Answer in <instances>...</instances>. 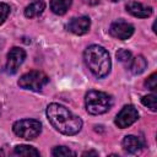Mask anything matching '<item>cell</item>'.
<instances>
[{
    "mask_svg": "<svg viewBox=\"0 0 157 157\" xmlns=\"http://www.w3.org/2000/svg\"><path fill=\"white\" fill-rule=\"evenodd\" d=\"M45 113L53 128L64 135H75L82 128V120L61 104L50 103Z\"/></svg>",
    "mask_w": 157,
    "mask_h": 157,
    "instance_id": "6da1fadb",
    "label": "cell"
},
{
    "mask_svg": "<svg viewBox=\"0 0 157 157\" xmlns=\"http://www.w3.org/2000/svg\"><path fill=\"white\" fill-rule=\"evenodd\" d=\"M83 59L90 71L96 77L102 78L109 74L112 67V61L108 52L103 47L98 44H92L87 47L83 53Z\"/></svg>",
    "mask_w": 157,
    "mask_h": 157,
    "instance_id": "7a4b0ae2",
    "label": "cell"
},
{
    "mask_svg": "<svg viewBox=\"0 0 157 157\" xmlns=\"http://www.w3.org/2000/svg\"><path fill=\"white\" fill-rule=\"evenodd\" d=\"M85 105L90 114H103L113 105V98L110 94L102 91H88L85 96Z\"/></svg>",
    "mask_w": 157,
    "mask_h": 157,
    "instance_id": "3957f363",
    "label": "cell"
},
{
    "mask_svg": "<svg viewBox=\"0 0 157 157\" xmlns=\"http://www.w3.org/2000/svg\"><path fill=\"white\" fill-rule=\"evenodd\" d=\"M48 82H49V77L43 71H38V70H32L29 72L23 74L17 81L21 88L29 91H40Z\"/></svg>",
    "mask_w": 157,
    "mask_h": 157,
    "instance_id": "277c9868",
    "label": "cell"
},
{
    "mask_svg": "<svg viewBox=\"0 0 157 157\" xmlns=\"http://www.w3.org/2000/svg\"><path fill=\"white\" fill-rule=\"evenodd\" d=\"M12 130L18 137L25 140H33L40 134L42 124L36 119H22L13 123Z\"/></svg>",
    "mask_w": 157,
    "mask_h": 157,
    "instance_id": "5b68a950",
    "label": "cell"
},
{
    "mask_svg": "<svg viewBox=\"0 0 157 157\" xmlns=\"http://www.w3.org/2000/svg\"><path fill=\"white\" fill-rule=\"evenodd\" d=\"M139 119V112L137 109L131 105V104H128V105H124L121 108V110L117 114L115 117V125L120 129H125L130 125H132L136 120Z\"/></svg>",
    "mask_w": 157,
    "mask_h": 157,
    "instance_id": "8992f818",
    "label": "cell"
},
{
    "mask_svg": "<svg viewBox=\"0 0 157 157\" xmlns=\"http://www.w3.org/2000/svg\"><path fill=\"white\" fill-rule=\"evenodd\" d=\"M26 59V52L20 48V47H13L10 49V52L7 53V59H6V65L5 69L9 74H15L18 67L21 66V64L25 61Z\"/></svg>",
    "mask_w": 157,
    "mask_h": 157,
    "instance_id": "52a82bcc",
    "label": "cell"
},
{
    "mask_svg": "<svg viewBox=\"0 0 157 157\" xmlns=\"http://www.w3.org/2000/svg\"><path fill=\"white\" fill-rule=\"evenodd\" d=\"M109 33L112 37H114L117 39L125 40V39H129L134 34V26L129 22L118 20L110 25Z\"/></svg>",
    "mask_w": 157,
    "mask_h": 157,
    "instance_id": "ba28073f",
    "label": "cell"
},
{
    "mask_svg": "<svg viewBox=\"0 0 157 157\" xmlns=\"http://www.w3.org/2000/svg\"><path fill=\"white\" fill-rule=\"evenodd\" d=\"M91 27V20L87 16H80V17H74L71 21L67 23V29L77 36L86 34L90 31Z\"/></svg>",
    "mask_w": 157,
    "mask_h": 157,
    "instance_id": "9c48e42d",
    "label": "cell"
},
{
    "mask_svg": "<svg viewBox=\"0 0 157 157\" xmlns=\"http://www.w3.org/2000/svg\"><path fill=\"white\" fill-rule=\"evenodd\" d=\"M125 7L130 15L139 17V18H147L152 15V7L151 6L144 5V4L137 2V1H129Z\"/></svg>",
    "mask_w": 157,
    "mask_h": 157,
    "instance_id": "30bf717a",
    "label": "cell"
},
{
    "mask_svg": "<svg viewBox=\"0 0 157 157\" xmlns=\"http://www.w3.org/2000/svg\"><path fill=\"white\" fill-rule=\"evenodd\" d=\"M121 146H123V150L128 153H137L144 147V142L140 137L135 135H126L123 139Z\"/></svg>",
    "mask_w": 157,
    "mask_h": 157,
    "instance_id": "8fae6325",
    "label": "cell"
},
{
    "mask_svg": "<svg viewBox=\"0 0 157 157\" xmlns=\"http://www.w3.org/2000/svg\"><path fill=\"white\" fill-rule=\"evenodd\" d=\"M45 9V2L43 0H37L32 4H29L28 6H26L25 9V16L28 17V18H33V17H37L39 15L43 13Z\"/></svg>",
    "mask_w": 157,
    "mask_h": 157,
    "instance_id": "7c38bea8",
    "label": "cell"
},
{
    "mask_svg": "<svg viewBox=\"0 0 157 157\" xmlns=\"http://www.w3.org/2000/svg\"><path fill=\"white\" fill-rule=\"evenodd\" d=\"M147 67V61L142 55H137L136 58H132L129 69L134 75H140L142 74Z\"/></svg>",
    "mask_w": 157,
    "mask_h": 157,
    "instance_id": "4fadbf2b",
    "label": "cell"
},
{
    "mask_svg": "<svg viewBox=\"0 0 157 157\" xmlns=\"http://www.w3.org/2000/svg\"><path fill=\"white\" fill-rule=\"evenodd\" d=\"M71 4L72 0H50V9L55 15H64Z\"/></svg>",
    "mask_w": 157,
    "mask_h": 157,
    "instance_id": "5bb4252c",
    "label": "cell"
},
{
    "mask_svg": "<svg viewBox=\"0 0 157 157\" xmlns=\"http://www.w3.org/2000/svg\"><path fill=\"white\" fill-rule=\"evenodd\" d=\"M13 155H16V156H39V151L28 145H17L13 148Z\"/></svg>",
    "mask_w": 157,
    "mask_h": 157,
    "instance_id": "9a60e30c",
    "label": "cell"
},
{
    "mask_svg": "<svg viewBox=\"0 0 157 157\" xmlns=\"http://www.w3.org/2000/svg\"><path fill=\"white\" fill-rule=\"evenodd\" d=\"M52 155L55 157H67V156H76V152H74L66 146H56L52 150Z\"/></svg>",
    "mask_w": 157,
    "mask_h": 157,
    "instance_id": "2e32d148",
    "label": "cell"
},
{
    "mask_svg": "<svg viewBox=\"0 0 157 157\" xmlns=\"http://www.w3.org/2000/svg\"><path fill=\"white\" fill-rule=\"evenodd\" d=\"M117 59H118L120 63H123L124 65L129 66L130 63H131V60H132V54H131V52L128 50V49H119V50L117 52Z\"/></svg>",
    "mask_w": 157,
    "mask_h": 157,
    "instance_id": "e0dca14e",
    "label": "cell"
},
{
    "mask_svg": "<svg viewBox=\"0 0 157 157\" xmlns=\"http://www.w3.org/2000/svg\"><path fill=\"white\" fill-rule=\"evenodd\" d=\"M142 104L145 107H147L148 109H151L152 112H156L157 110V97L156 94H147V96H144L142 99H141Z\"/></svg>",
    "mask_w": 157,
    "mask_h": 157,
    "instance_id": "ac0fdd59",
    "label": "cell"
},
{
    "mask_svg": "<svg viewBox=\"0 0 157 157\" xmlns=\"http://www.w3.org/2000/svg\"><path fill=\"white\" fill-rule=\"evenodd\" d=\"M9 15H10V6L5 2H0V25L5 22Z\"/></svg>",
    "mask_w": 157,
    "mask_h": 157,
    "instance_id": "d6986e66",
    "label": "cell"
},
{
    "mask_svg": "<svg viewBox=\"0 0 157 157\" xmlns=\"http://www.w3.org/2000/svg\"><path fill=\"white\" fill-rule=\"evenodd\" d=\"M157 74L156 72H152L151 75H150V77L146 80V82H145V85H146V87L148 88V90H152V91H155L156 90V86H157Z\"/></svg>",
    "mask_w": 157,
    "mask_h": 157,
    "instance_id": "ffe728a7",
    "label": "cell"
},
{
    "mask_svg": "<svg viewBox=\"0 0 157 157\" xmlns=\"http://www.w3.org/2000/svg\"><path fill=\"white\" fill-rule=\"evenodd\" d=\"M85 4H88V5H97L101 2V0H83Z\"/></svg>",
    "mask_w": 157,
    "mask_h": 157,
    "instance_id": "44dd1931",
    "label": "cell"
},
{
    "mask_svg": "<svg viewBox=\"0 0 157 157\" xmlns=\"http://www.w3.org/2000/svg\"><path fill=\"white\" fill-rule=\"evenodd\" d=\"M82 156H98V152L96 151H86L82 153Z\"/></svg>",
    "mask_w": 157,
    "mask_h": 157,
    "instance_id": "7402d4cb",
    "label": "cell"
},
{
    "mask_svg": "<svg viewBox=\"0 0 157 157\" xmlns=\"http://www.w3.org/2000/svg\"><path fill=\"white\" fill-rule=\"evenodd\" d=\"M112 2H118V1H120V0H110Z\"/></svg>",
    "mask_w": 157,
    "mask_h": 157,
    "instance_id": "603a6c76",
    "label": "cell"
}]
</instances>
